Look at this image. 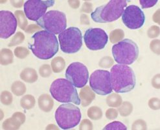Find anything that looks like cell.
Segmentation results:
<instances>
[{"mask_svg": "<svg viewBox=\"0 0 160 130\" xmlns=\"http://www.w3.org/2000/svg\"><path fill=\"white\" fill-rule=\"evenodd\" d=\"M32 39L34 42L29 44V48L38 59L48 60L57 54L58 42L55 34L46 30L40 31L34 34Z\"/></svg>", "mask_w": 160, "mask_h": 130, "instance_id": "cell-1", "label": "cell"}, {"mask_svg": "<svg viewBox=\"0 0 160 130\" xmlns=\"http://www.w3.org/2000/svg\"><path fill=\"white\" fill-rule=\"evenodd\" d=\"M112 89L116 93H127L134 89L136 85L135 73L126 65L113 66L110 71Z\"/></svg>", "mask_w": 160, "mask_h": 130, "instance_id": "cell-2", "label": "cell"}, {"mask_svg": "<svg viewBox=\"0 0 160 130\" xmlns=\"http://www.w3.org/2000/svg\"><path fill=\"white\" fill-rule=\"evenodd\" d=\"M128 1L112 0L108 3L96 8L91 13L92 20L97 23H105L118 20L122 16Z\"/></svg>", "mask_w": 160, "mask_h": 130, "instance_id": "cell-3", "label": "cell"}, {"mask_svg": "<svg viewBox=\"0 0 160 130\" xmlns=\"http://www.w3.org/2000/svg\"><path fill=\"white\" fill-rule=\"evenodd\" d=\"M49 91L52 97L59 102L73 103L77 106L81 103L75 86L68 80L59 78L55 80Z\"/></svg>", "mask_w": 160, "mask_h": 130, "instance_id": "cell-4", "label": "cell"}, {"mask_svg": "<svg viewBox=\"0 0 160 130\" xmlns=\"http://www.w3.org/2000/svg\"><path fill=\"white\" fill-rule=\"evenodd\" d=\"M139 47L133 40L126 39L112 46V54L115 61L121 65H131L138 58Z\"/></svg>", "mask_w": 160, "mask_h": 130, "instance_id": "cell-5", "label": "cell"}, {"mask_svg": "<svg viewBox=\"0 0 160 130\" xmlns=\"http://www.w3.org/2000/svg\"><path fill=\"white\" fill-rule=\"evenodd\" d=\"M81 119V110L72 103L62 104L55 112L57 123L62 129H69L76 127Z\"/></svg>", "mask_w": 160, "mask_h": 130, "instance_id": "cell-6", "label": "cell"}, {"mask_svg": "<svg viewBox=\"0 0 160 130\" xmlns=\"http://www.w3.org/2000/svg\"><path fill=\"white\" fill-rule=\"evenodd\" d=\"M62 51L66 54H75L82 46V33L78 28L70 27L58 34Z\"/></svg>", "mask_w": 160, "mask_h": 130, "instance_id": "cell-7", "label": "cell"}, {"mask_svg": "<svg viewBox=\"0 0 160 130\" xmlns=\"http://www.w3.org/2000/svg\"><path fill=\"white\" fill-rule=\"evenodd\" d=\"M37 23L49 33L55 34H60L66 28V16L62 12L51 10L44 14Z\"/></svg>", "mask_w": 160, "mask_h": 130, "instance_id": "cell-8", "label": "cell"}, {"mask_svg": "<svg viewBox=\"0 0 160 130\" xmlns=\"http://www.w3.org/2000/svg\"><path fill=\"white\" fill-rule=\"evenodd\" d=\"M90 86L97 94L108 95L112 92L110 72L107 70H97L90 77Z\"/></svg>", "mask_w": 160, "mask_h": 130, "instance_id": "cell-9", "label": "cell"}, {"mask_svg": "<svg viewBox=\"0 0 160 130\" xmlns=\"http://www.w3.org/2000/svg\"><path fill=\"white\" fill-rule=\"evenodd\" d=\"M66 77L75 87L82 88L88 81V68L81 63L74 62L68 67L66 71Z\"/></svg>", "mask_w": 160, "mask_h": 130, "instance_id": "cell-10", "label": "cell"}, {"mask_svg": "<svg viewBox=\"0 0 160 130\" xmlns=\"http://www.w3.org/2000/svg\"><path fill=\"white\" fill-rule=\"evenodd\" d=\"M54 0H29L24 3V12L27 18L37 22L46 13L47 9L54 5Z\"/></svg>", "mask_w": 160, "mask_h": 130, "instance_id": "cell-11", "label": "cell"}, {"mask_svg": "<svg viewBox=\"0 0 160 130\" xmlns=\"http://www.w3.org/2000/svg\"><path fill=\"white\" fill-rule=\"evenodd\" d=\"M122 21L130 29H138L144 25L145 16L139 7L131 5L124 10Z\"/></svg>", "mask_w": 160, "mask_h": 130, "instance_id": "cell-12", "label": "cell"}, {"mask_svg": "<svg viewBox=\"0 0 160 130\" xmlns=\"http://www.w3.org/2000/svg\"><path fill=\"white\" fill-rule=\"evenodd\" d=\"M84 40L89 49L97 51L104 48L108 42V37L101 28H90L84 33Z\"/></svg>", "mask_w": 160, "mask_h": 130, "instance_id": "cell-13", "label": "cell"}, {"mask_svg": "<svg viewBox=\"0 0 160 130\" xmlns=\"http://www.w3.org/2000/svg\"><path fill=\"white\" fill-rule=\"evenodd\" d=\"M18 21L15 15L11 11H0V37L7 39L15 33Z\"/></svg>", "mask_w": 160, "mask_h": 130, "instance_id": "cell-14", "label": "cell"}, {"mask_svg": "<svg viewBox=\"0 0 160 130\" xmlns=\"http://www.w3.org/2000/svg\"><path fill=\"white\" fill-rule=\"evenodd\" d=\"M25 121V115L21 112H16L12 117L7 118L3 122L2 127L3 129L16 130L24 124Z\"/></svg>", "mask_w": 160, "mask_h": 130, "instance_id": "cell-15", "label": "cell"}, {"mask_svg": "<svg viewBox=\"0 0 160 130\" xmlns=\"http://www.w3.org/2000/svg\"><path fill=\"white\" fill-rule=\"evenodd\" d=\"M79 98L81 99L82 106L83 107H87L95 98V94L90 86H86L80 91Z\"/></svg>", "mask_w": 160, "mask_h": 130, "instance_id": "cell-16", "label": "cell"}, {"mask_svg": "<svg viewBox=\"0 0 160 130\" xmlns=\"http://www.w3.org/2000/svg\"><path fill=\"white\" fill-rule=\"evenodd\" d=\"M39 108L43 112H50L54 106V101L48 94H43L38 100Z\"/></svg>", "mask_w": 160, "mask_h": 130, "instance_id": "cell-17", "label": "cell"}, {"mask_svg": "<svg viewBox=\"0 0 160 130\" xmlns=\"http://www.w3.org/2000/svg\"><path fill=\"white\" fill-rule=\"evenodd\" d=\"M21 79L29 83H32L38 80V75L37 71L32 68H26L20 74Z\"/></svg>", "mask_w": 160, "mask_h": 130, "instance_id": "cell-18", "label": "cell"}, {"mask_svg": "<svg viewBox=\"0 0 160 130\" xmlns=\"http://www.w3.org/2000/svg\"><path fill=\"white\" fill-rule=\"evenodd\" d=\"M14 55L11 49L3 48L0 52V63L2 65L7 66L13 63Z\"/></svg>", "mask_w": 160, "mask_h": 130, "instance_id": "cell-19", "label": "cell"}, {"mask_svg": "<svg viewBox=\"0 0 160 130\" xmlns=\"http://www.w3.org/2000/svg\"><path fill=\"white\" fill-rule=\"evenodd\" d=\"M51 68L53 72L60 73L64 70L66 66V62L64 58L62 57H57L51 61Z\"/></svg>", "mask_w": 160, "mask_h": 130, "instance_id": "cell-20", "label": "cell"}, {"mask_svg": "<svg viewBox=\"0 0 160 130\" xmlns=\"http://www.w3.org/2000/svg\"><path fill=\"white\" fill-rule=\"evenodd\" d=\"M106 101L109 107H119L122 103L121 96L118 93H112L107 96Z\"/></svg>", "mask_w": 160, "mask_h": 130, "instance_id": "cell-21", "label": "cell"}, {"mask_svg": "<svg viewBox=\"0 0 160 130\" xmlns=\"http://www.w3.org/2000/svg\"><path fill=\"white\" fill-rule=\"evenodd\" d=\"M35 103H36V100L32 95L27 94L21 99L20 106L24 109L29 110L34 107Z\"/></svg>", "mask_w": 160, "mask_h": 130, "instance_id": "cell-22", "label": "cell"}, {"mask_svg": "<svg viewBox=\"0 0 160 130\" xmlns=\"http://www.w3.org/2000/svg\"><path fill=\"white\" fill-rule=\"evenodd\" d=\"M25 85L20 81H16L11 86V91L12 93L17 96H20L23 95L26 92Z\"/></svg>", "mask_w": 160, "mask_h": 130, "instance_id": "cell-23", "label": "cell"}, {"mask_svg": "<svg viewBox=\"0 0 160 130\" xmlns=\"http://www.w3.org/2000/svg\"><path fill=\"white\" fill-rule=\"evenodd\" d=\"M15 16L17 19L18 25L19 28L25 31L28 25V21L25 13L21 10H18L15 11Z\"/></svg>", "mask_w": 160, "mask_h": 130, "instance_id": "cell-24", "label": "cell"}, {"mask_svg": "<svg viewBox=\"0 0 160 130\" xmlns=\"http://www.w3.org/2000/svg\"><path fill=\"white\" fill-rule=\"evenodd\" d=\"M87 115L90 119L93 120H98L102 117V111L99 107L92 106L88 109Z\"/></svg>", "mask_w": 160, "mask_h": 130, "instance_id": "cell-25", "label": "cell"}, {"mask_svg": "<svg viewBox=\"0 0 160 130\" xmlns=\"http://www.w3.org/2000/svg\"><path fill=\"white\" fill-rule=\"evenodd\" d=\"M118 111L121 116L127 117L129 116L133 111V106L129 101H124L121 103V105L119 107Z\"/></svg>", "mask_w": 160, "mask_h": 130, "instance_id": "cell-26", "label": "cell"}, {"mask_svg": "<svg viewBox=\"0 0 160 130\" xmlns=\"http://www.w3.org/2000/svg\"><path fill=\"white\" fill-rule=\"evenodd\" d=\"M124 31L122 29H116L112 31L110 33L109 39L112 43H113V44H115V43L121 41L124 39Z\"/></svg>", "mask_w": 160, "mask_h": 130, "instance_id": "cell-27", "label": "cell"}, {"mask_svg": "<svg viewBox=\"0 0 160 130\" xmlns=\"http://www.w3.org/2000/svg\"><path fill=\"white\" fill-rule=\"evenodd\" d=\"M104 130H127V126L119 121H114L106 125L104 128Z\"/></svg>", "mask_w": 160, "mask_h": 130, "instance_id": "cell-28", "label": "cell"}, {"mask_svg": "<svg viewBox=\"0 0 160 130\" xmlns=\"http://www.w3.org/2000/svg\"><path fill=\"white\" fill-rule=\"evenodd\" d=\"M24 40H25L24 34L22 32H17L15 34V35L12 37L9 44H8V47H13L16 45L20 44L24 41Z\"/></svg>", "mask_w": 160, "mask_h": 130, "instance_id": "cell-29", "label": "cell"}, {"mask_svg": "<svg viewBox=\"0 0 160 130\" xmlns=\"http://www.w3.org/2000/svg\"><path fill=\"white\" fill-rule=\"evenodd\" d=\"M14 55L18 59H23L29 55V50L25 47L18 46L14 49Z\"/></svg>", "mask_w": 160, "mask_h": 130, "instance_id": "cell-30", "label": "cell"}, {"mask_svg": "<svg viewBox=\"0 0 160 130\" xmlns=\"http://www.w3.org/2000/svg\"><path fill=\"white\" fill-rule=\"evenodd\" d=\"M1 99L2 103L5 106H10L12 103L13 97L12 94L7 91H4L1 94Z\"/></svg>", "mask_w": 160, "mask_h": 130, "instance_id": "cell-31", "label": "cell"}, {"mask_svg": "<svg viewBox=\"0 0 160 130\" xmlns=\"http://www.w3.org/2000/svg\"><path fill=\"white\" fill-rule=\"evenodd\" d=\"M147 129V123L145 120L138 119L133 123L132 129L133 130H146Z\"/></svg>", "mask_w": 160, "mask_h": 130, "instance_id": "cell-32", "label": "cell"}, {"mask_svg": "<svg viewBox=\"0 0 160 130\" xmlns=\"http://www.w3.org/2000/svg\"><path fill=\"white\" fill-rule=\"evenodd\" d=\"M52 73V68L49 65H43L39 69V74L42 77H49Z\"/></svg>", "mask_w": 160, "mask_h": 130, "instance_id": "cell-33", "label": "cell"}, {"mask_svg": "<svg viewBox=\"0 0 160 130\" xmlns=\"http://www.w3.org/2000/svg\"><path fill=\"white\" fill-rule=\"evenodd\" d=\"M113 60L110 57H104L102 58L99 63V66L102 68H108L113 66Z\"/></svg>", "mask_w": 160, "mask_h": 130, "instance_id": "cell-34", "label": "cell"}, {"mask_svg": "<svg viewBox=\"0 0 160 130\" xmlns=\"http://www.w3.org/2000/svg\"><path fill=\"white\" fill-rule=\"evenodd\" d=\"M159 28L157 25H152L147 31V35L150 39H155L159 35Z\"/></svg>", "mask_w": 160, "mask_h": 130, "instance_id": "cell-35", "label": "cell"}, {"mask_svg": "<svg viewBox=\"0 0 160 130\" xmlns=\"http://www.w3.org/2000/svg\"><path fill=\"white\" fill-rule=\"evenodd\" d=\"M150 48L154 54L158 55H160V40L155 39L151 41L150 44Z\"/></svg>", "mask_w": 160, "mask_h": 130, "instance_id": "cell-36", "label": "cell"}, {"mask_svg": "<svg viewBox=\"0 0 160 130\" xmlns=\"http://www.w3.org/2000/svg\"><path fill=\"white\" fill-rule=\"evenodd\" d=\"M93 129V124L90 120L84 119L79 126L80 130H92Z\"/></svg>", "mask_w": 160, "mask_h": 130, "instance_id": "cell-37", "label": "cell"}, {"mask_svg": "<svg viewBox=\"0 0 160 130\" xmlns=\"http://www.w3.org/2000/svg\"><path fill=\"white\" fill-rule=\"evenodd\" d=\"M148 106L153 110H159L160 109V100L158 98H152L148 101Z\"/></svg>", "mask_w": 160, "mask_h": 130, "instance_id": "cell-38", "label": "cell"}, {"mask_svg": "<svg viewBox=\"0 0 160 130\" xmlns=\"http://www.w3.org/2000/svg\"><path fill=\"white\" fill-rule=\"evenodd\" d=\"M106 117L108 120H114L117 118L118 117V112L116 109L113 108H110L106 110L105 113Z\"/></svg>", "mask_w": 160, "mask_h": 130, "instance_id": "cell-39", "label": "cell"}, {"mask_svg": "<svg viewBox=\"0 0 160 130\" xmlns=\"http://www.w3.org/2000/svg\"><path fill=\"white\" fill-rule=\"evenodd\" d=\"M139 3L142 8H148L154 7L158 3V0H140Z\"/></svg>", "mask_w": 160, "mask_h": 130, "instance_id": "cell-40", "label": "cell"}, {"mask_svg": "<svg viewBox=\"0 0 160 130\" xmlns=\"http://www.w3.org/2000/svg\"><path fill=\"white\" fill-rule=\"evenodd\" d=\"M93 10V5L88 2H85L81 8V11L85 13H91Z\"/></svg>", "mask_w": 160, "mask_h": 130, "instance_id": "cell-41", "label": "cell"}, {"mask_svg": "<svg viewBox=\"0 0 160 130\" xmlns=\"http://www.w3.org/2000/svg\"><path fill=\"white\" fill-rule=\"evenodd\" d=\"M41 29V28L38 25H36V24H31L29 25V26L26 28L25 31L28 33H33L34 32H36L37 31H38Z\"/></svg>", "mask_w": 160, "mask_h": 130, "instance_id": "cell-42", "label": "cell"}, {"mask_svg": "<svg viewBox=\"0 0 160 130\" xmlns=\"http://www.w3.org/2000/svg\"><path fill=\"white\" fill-rule=\"evenodd\" d=\"M152 85L155 89H160V74H159L156 75L152 78Z\"/></svg>", "mask_w": 160, "mask_h": 130, "instance_id": "cell-43", "label": "cell"}, {"mask_svg": "<svg viewBox=\"0 0 160 130\" xmlns=\"http://www.w3.org/2000/svg\"><path fill=\"white\" fill-rule=\"evenodd\" d=\"M153 21L158 24H160V10L158 9L152 16Z\"/></svg>", "mask_w": 160, "mask_h": 130, "instance_id": "cell-44", "label": "cell"}, {"mask_svg": "<svg viewBox=\"0 0 160 130\" xmlns=\"http://www.w3.org/2000/svg\"><path fill=\"white\" fill-rule=\"evenodd\" d=\"M81 24L90 25V20H89L88 16L86 14H82L81 16Z\"/></svg>", "mask_w": 160, "mask_h": 130, "instance_id": "cell-45", "label": "cell"}, {"mask_svg": "<svg viewBox=\"0 0 160 130\" xmlns=\"http://www.w3.org/2000/svg\"><path fill=\"white\" fill-rule=\"evenodd\" d=\"M69 5L70 7L73 8H78L80 6V1H72V0H69L68 1Z\"/></svg>", "mask_w": 160, "mask_h": 130, "instance_id": "cell-46", "label": "cell"}, {"mask_svg": "<svg viewBox=\"0 0 160 130\" xmlns=\"http://www.w3.org/2000/svg\"><path fill=\"white\" fill-rule=\"evenodd\" d=\"M11 4L14 7H18V8H20L21 7L23 4V1H11Z\"/></svg>", "mask_w": 160, "mask_h": 130, "instance_id": "cell-47", "label": "cell"}, {"mask_svg": "<svg viewBox=\"0 0 160 130\" xmlns=\"http://www.w3.org/2000/svg\"><path fill=\"white\" fill-rule=\"evenodd\" d=\"M1 113H2V116H1V118H0V120H2L3 118V113L2 110H1Z\"/></svg>", "mask_w": 160, "mask_h": 130, "instance_id": "cell-48", "label": "cell"}]
</instances>
